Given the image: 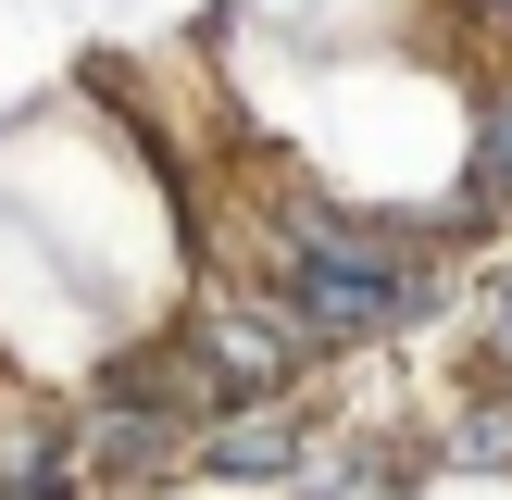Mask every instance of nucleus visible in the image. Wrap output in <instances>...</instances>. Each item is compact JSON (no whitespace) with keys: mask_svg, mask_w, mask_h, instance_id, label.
<instances>
[{"mask_svg":"<svg viewBox=\"0 0 512 500\" xmlns=\"http://www.w3.org/2000/svg\"><path fill=\"white\" fill-rule=\"evenodd\" d=\"M475 175L512 200V113H488V125H475Z\"/></svg>","mask_w":512,"mask_h":500,"instance_id":"nucleus-3","label":"nucleus"},{"mask_svg":"<svg viewBox=\"0 0 512 500\" xmlns=\"http://www.w3.org/2000/svg\"><path fill=\"white\" fill-rule=\"evenodd\" d=\"M500 338H512V288H500Z\"/></svg>","mask_w":512,"mask_h":500,"instance_id":"nucleus-4","label":"nucleus"},{"mask_svg":"<svg viewBox=\"0 0 512 500\" xmlns=\"http://www.w3.org/2000/svg\"><path fill=\"white\" fill-rule=\"evenodd\" d=\"M300 313L325 325V338H363V325H400V313H425V288L400 263H375L363 238H338L325 213H300Z\"/></svg>","mask_w":512,"mask_h":500,"instance_id":"nucleus-1","label":"nucleus"},{"mask_svg":"<svg viewBox=\"0 0 512 500\" xmlns=\"http://www.w3.org/2000/svg\"><path fill=\"white\" fill-rule=\"evenodd\" d=\"M213 463H225V475H288L300 438H288V413H250V425H225V438H213Z\"/></svg>","mask_w":512,"mask_h":500,"instance_id":"nucleus-2","label":"nucleus"}]
</instances>
